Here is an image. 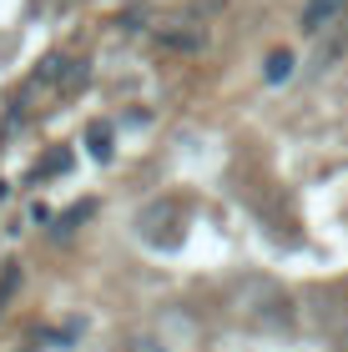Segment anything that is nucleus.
Masks as SVG:
<instances>
[{
  "label": "nucleus",
  "mask_w": 348,
  "mask_h": 352,
  "mask_svg": "<svg viewBox=\"0 0 348 352\" xmlns=\"http://www.w3.org/2000/svg\"><path fill=\"white\" fill-rule=\"evenodd\" d=\"M288 76H293V51H273V56H267V81L283 86Z\"/></svg>",
  "instance_id": "obj_6"
},
{
  "label": "nucleus",
  "mask_w": 348,
  "mask_h": 352,
  "mask_svg": "<svg viewBox=\"0 0 348 352\" xmlns=\"http://www.w3.org/2000/svg\"><path fill=\"white\" fill-rule=\"evenodd\" d=\"M91 212H96V201H76L71 212H66V217L56 221V236H71V232H76V227H81V221L91 217Z\"/></svg>",
  "instance_id": "obj_4"
},
{
  "label": "nucleus",
  "mask_w": 348,
  "mask_h": 352,
  "mask_svg": "<svg viewBox=\"0 0 348 352\" xmlns=\"http://www.w3.org/2000/svg\"><path fill=\"white\" fill-rule=\"evenodd\" d=\"M86 141H91V156H96V162H112V126H91L86 131Z\"/></svg>",
  "instance_id": "obj_5"
},
{
  "label": "nucleus",
  "mask_w": 348,
  "mask_h": 352,
  "mask_svg": "<svg viewBox=\"0 0 348 352\" xmlns=\"http://www.w3.org/2000/svg\"><path fill=\"white\" fill-rule=\"evenodd\" d=\"M156 41H162L167 51L197 56L202 45H207V30H197V25H187V21H162V25H156Z\"/></svg>",
  "instance_id": "obj_1"
},
{
  "label": "nucleus",
  "mask_w": 348,
  "mask_h": 352,
  "mask_svg": "<svg viewBox=\"0 0 348 352\" xmlns=\"http://www.w3.org/2000/svg\"><path fill=\"white\" fill-rule=\"evenodd\" d=\"M71 171V151H51L45 162L30 166V182H45V176H66Z\"/></svg>",
  "instance_id": "obj_3"
},
{
  "label": "nucleus",
  "mask_w": 348,
  "mask_h": 352,
  "mask_svg": "<svg viewBox=\"0 0 348 352\" xmlns=\"http://www.w3.org/2000/svg\"><path fill=\"white\" fill-rule=\"evenodd\" d=\"M348 0H303V30H323L343 15Z\"/></svg>",
  "instance_id": "obj_2"
},
{
  "label": "nucleus",
  "mask_w": 348,
  "mask_h": 352,
  "mask_svg": "<svg viewBox=\"0 0 348 352\" xmlns=\"http://www.w3.org/2000/svg\"><path fill=\"white\" fill-rule=\"evenodd\" d=\"M15 287H21V267H6L0 272V312H6V302L15 297Z\"/></svg>",
  "instance_id": "obj_7"
}]
</instances>
